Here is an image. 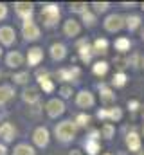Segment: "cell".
Wrapping results in <instances>:
<instances>
[{
    "instance_id": "6da1fadb",
    "label": "cell",
    "mask_w": 144,
    "mask_h": 155,
    "mask_svg": "<svg viewBox=\"0 0 144 155\" xmlns=\"http://www.w3.org/2000/svg\"><path fill=\"white\" fill-rule=\"evenodd\" d=\"M76 132H77V126H76V123H72V121H61V123H58L56 128H54L56 139H60V141H63V143L72 141V139L76 137Z\"/></svg>"
},
{
    "instance_id": "7a4b0ae2",
    "label": "cell",
    "mask_w": 144,
    "mask_h": 155,
    "mask_svg": "<svg viewBox=\"0 0 144 155\" xmlns=\"http://www.w3.org/2000/svg\"><path fill=\"white\" fill-rule=\"evenodd\" d=\"M40 15H41L43 24H45L47 27H52V25H56L58 20H60V7H58L56 4H45V5L41 7Z\"/></svg>"
},
{
    "instance_id": "3957f363",
    "label": "cell",
    "mask_w": 144,
    "mask_h": 155,
    "mask_svg": "<svg viewBox=\"0 0 144 155\" xmlns=\"http://www.w3.org/2000/svg\"><path fill=\"white\" fill-rule=\"evenodd\" d=\"M103 25H105V29H106L108 33H117V31H121L123 27H124V16H121V15H108L106 18H105V22H103Z\"/></svg>"
},
{
    "instance_id": "277c9868",
    "label": "cell",
    "mask_w": 144,
    "mask_h": 155,
    "mask_svg": "<svg viewBox=\"0 0 144 155\" xmlns=\"http://www.w3.org/2000/svg\"><path fill=\"white\" fill-rule=\"evenodd\" d=\"M22 35H24V38L29 40V41L38 40L40 38V27L36 25L33 20H25V22L22 24Z\"/></svg>"
},
{
    "instance_id": "5b68a950",
    "label": "cell",
    "mask_w": 144,
    "mask_h": 155,
    "mask_svg": "<svg viewBox=\"0 0 144 155\" xmlns=\"http://www.w3.org/2000/svg\"><path fill=\"white\" fill-rule=\"evenodd\" d=\"M33 141H34V144L38 148H45V146L49 144V141H51L49 130H47L45 126H38L34 130V134H33Z\"/></svg>"
},
{
    "instance_id": "8992f818",
    "label": "cell",
    "mask_w": 144,
    "mask_h": 155,
    "mask_svg": "<svg viewBox=\"0 0 144 155\" xmlns=\"http://www.w3.org/2000/svg\"><path fill=\"white\" fill-rule=\"evenodd\" d=\"M45 108H47V116L52 117V119H56V117H60L65 112V103H63L61 99H51Z\"/></svg>"
},
{
    "instance_id": "52a82bcc",
    "label": "cell",
    "mask_w": 144,
    "mask_h": 155,
    "mask_svg": "<svg viewBox=\"0 0 144 155\" xmlns=\"http://www.w3.org/2000/svg\"><path fill=\"white\" fill-rule=\"evenodd\" d=\"M33 4L31 2H16L15 4V13L25 22V20H31V16H33Z\"/></svg>"
},
{
    "instance_id": "ba28073f",
    "label": "cell",
    "mask_w": 144,
    "mask_h": 155,
    "mask_svg": "<svg viewBox=\"0 0 144 155\" xmlns=\"http://www.w3.org/2000/svg\"><path fill=\"white\" fill-rule=\"evenodd\" d=\"M94 103H96L94 94L88 92V90H81V92L76 96V105H77L79 108H90V107H94Z\"/></svg>"
},
{
    "instance_id": "9c48e42d",
    "label": "cell",
    "mask_w": 144,
    "mask_h": 155,
    "mask_svg": "<svg viewBox=\"0 0 144 155\" xmlns=\"http://www.w3.org/2000/svg\"><path fill=\"white\" fill-rule=\"evenodd\" d=\"M16 41V33L11 25H2L0 27V43L2 45H13Z\"/></svg>"
},
{
    "instance_id": "30bf717a",
    "label": "cell",
    "mask_w": 144,
    "mask_h": 155,
    "mask_svg": "<svg viewBox=\"0 0 144 155\" xmlns=\"http://www.w3.org/2000/svg\"><path fill=\"white\" fill-rule=\"evenodd\" d=\"M5 65L11 67V69H18V67H22V65H24V56H22V52H18V51H11V52L5 56Z\"/></svg>"
},
{
    "instance_id": "8fae6325",
    "label": "cell",
    "mask_w": 144,
    "mask_h": 155,
    "mask_svg": "<svg viewBox=\"0 0 144 155\" xmlns=\"http://www.w3.org/2000/svg\"><path fill=\"white\" fill-rule=\"evenodd\" d=\"M22 99H24L25 103H29V105H34V103H38V99H40V90H38L36 87H27V88H24Z\"/></svg>"
},
{
    "instance_id": "7c38bea8",
    "label": "cell",
    "mask_w": 144,
    "mask_h": 155,
    "mask_svg": "<svg viewBox=\"0 0 144 155\" xmlns=\"http://www.w3.org/2000/svg\"><path fill=\"white\" fill-rule=\"evenodd\" d=\"M15 135H16V128H15L11 123L0 124V137H2L5 143H11V141L15 139Z\"/></svg>"
},
{
    "instance_id": "4fadbf2b",
    "label": "cell",
    "mask_w": 144,
    "mask_h": 155,
    "mask_svg": "<svg viewBox=\"0 0 144 155\" xmlns=\"http://www.w3.org/2000/svg\"><path fill=\"white\" fill-rule=\"evenodd\" d=\"M38 78V83H40V87L43 88V92H47V94H51L52 90H54V83H52V79L49 78V74L43 71V72H38L36 74Z\"/></svg>"
},
{
    "instance_id": "5bb4252c",
    "label": "cell",
    "mask_w": 144,
    "mask_h": 155,
    "mask_svg": "<svg viewBox=\"0 0 144 155\" xmlns=\"http://www.w3.org/2000/svg\"><path fill=\"white\" fill-rule=\"evenodd\" d=\"M49 51H51V58L56 60V61H60V60H63L67 56V47L63 43H52Z\"/></svg>"
},
{
    "instance_id": "9a60e30c",
    "label": "cell",
    "mask_w": 144,
    "mask_h": 155,
    "mask_svg": "<svg viewBox=\"0 0 144 155\" xmlns=\"http://www.w3.org/2000/svg\"><path fill=\"white\" fill-rule=\"evenodd\" d=\"M126 146L130 148V152H141V135L135 132H130L126 135Z\"/></svg>"
},
{
    "instance_id": "2e32d148",
    "label": "cell",
    "mask_w": 144,
    "mask_h": 155,
    "mask_svg": "<svg viewBox=\"0 0 144 155\" xmlns=\"http://www.w3.org/2000/svg\"><path fill=\"white\" fill-rule=\"evenodd\" d=\"M15 97V88L11 85H0V107L9 103Z\"/></svg>"
},
{
    "instance_id": "e0dca14e",
    "label": "cell",
    "mask_w": 144,
    "mask_h": 155,
    "mask_svg": "<svg viewBox=\"0 0 144 155\" xmlns=\"http://www.w3.org/2000/svg\"><path fill=\"white\" fill-rule=\"evenodd\" d=\"M79 31H81V25L74 20V18H70V20H67L65 24H63V33L67 35V36H77L79 35Z\"/></svg>"
},
{
    "instance_id": "ac0fdd59",
    "label": "cell",
    "mask_w": 144,
    "mask_h": 155,
    "mask_svg": "<svg viewBox=\"0 0 144 155\" xmlns=\"http://www.w3.org/2000/svg\"><path fill=\"white\" fill-rule=\"evenodd\" d=\"M41 60H43V51H41L40 47H33V49H29V52H27V61H29L31 67H36Z\"/></svg>"
},
{
    "instance_id": "d6986e66",
    "label": "cell",
    "mask_w": 144,
    "mask_h": 155,
    "mask_svg": "<svg viewBox=\"0 0 144 155\" xmlns=\"http://www.w3.org/2000/svg\"><path fill=\"white\" fill-rule=\"evenodd\" d=\"M77 49H79V58L87 63V61H90V58H92V47L88 45V41L87 40H81L79 41V45H77Z\"/></svg>"
},
{
    "instance_id": "ffe728a7",
    "label": "cell",
    "mask_w": 144,
    "mask_h": 155,
    "mask_svg": "<svg viewBox=\"0 0 144 155\" xmlns=\"http://www.w3.org/2000/svg\"><path fill=\"white\" fill-rule=\"evenodd\" d=\"M56 76L60 78L61 81H72V79H76V78L79 76V69L77 67H70V69H61Z\"/></svg>"
},
{
    "instance_id": "44dd1931",
    "label": "cell",
    "mask_w": 144,
    "mask_h": 155,
    "mask_svg": "<svg viewBox=\"0 0 144 155\" xmlns=\"http://www.w3.org/2000/svg\"><path fill=\"white\" fill-rule=\"evenodd\" d=\"M13 155H36V152H34L33 146H29V144H25V143H20V144L15 146Z\"/></svg>"
},
{
    "instance_id": "7402d4cb",
    "label": "cell",
    "mask_w": 144,
    "mask_h": 155,
    "mask_svg": "<svg viewBox=\"0 0 144 155\" xmlns=\"http://www.w3.org/2000/svg\"><path fill=\"white\" fill-rule=\"evenodd\" d=\"M124 20H126V24H124V25H126L130 31H135V29L141 25V16H139V15H130V16H128V18H124Z\"/></svg>"
},
{
    "instance_id": "603a6c76",
    "label": "cell",
    "mask_w": 144,
    "mask_h": 155,
    "mask_svg": "<svg viewBox=\"0 0 144 155\" xmlns=\"http://www.w3.org/2000/svg\"><path fill=\"white\" fill-rule=\"evenodd\" d=\"M113 45H115V49H117L119 52H126V51L130 49L132 41H130V40L126 38V36H121V38H117V40H115V43H113Z\"/></svg>"
},
{
    "instance_id": "cb8c5ba5",
    "label": "cell",
    "mask_w": 144,
    "mask_h": 155,
    "mask_svg": "<svg viewBox=\"0 0 144 155\" xmlns=\"http://www.w3.org/2000/svg\"><path fill=\"white\" fill-rule=\"evenodd\" d=\"M99 90H101V101L103 103H112L115 99V94H112V90L105 87V85H99Z\"/></svg>"
},
{
    "instance_id": "d4e9b609",
    "label": "cell",
    "mask_w": 144,
    "mask_h": 155,
    "mask_svg": "<svg viewBox=\"0 0 144 155\" xmlns=\"http://www.w3.org/2000/svg\"><path fill=\"white\" fill-rule=\"evenodd\" d=\"M85 150H87L88 155H97V152H99V143L94 141V139H87L85 141Z\"/></svg>"
},
{
    "instance_id": "484cf974",
    "label": "cell",
    "mask_w": 144,
    "mask_h": 155,
    "mask_svg": "<svg viewBox=\"0 0 144 155\" xmlns=\"http://www.w3.org/2000/svg\"><path fill=\"white\" fill-rule=\"evenodd\" d=\"M92 71H94L96 76H105V74L108 72V63L106 61H96Z\"/></svg>"
},
{
    "instance_id": "4316f807",
    "label": "cell",
    "mask_w": 144,
    "mask_h": 155,
    "mask_svg": "<svg viewBox=\"0 0 144 155\" xmlns=\"http://www.w3.org/2000/svg\"><path fill=\"white\" fill-rule=\"evenodd\" d=\"M70 11L72 13L85 15V13L88 11V4H87V2H74V4H70Z\"/></svg>"
},
{
    "instance_id": "83f0119b",
    "label": "cell",
    "mask_w": 144,
    "mask_h": 155,
    "mask_svg": "<svg viewBox=\"0 0 144 155\" xmlns=\"http://www.w3.org/2000/svg\"><path fill=\"white\" fill-rule=\"evenodd\" d=\"M106 116H108L110 121H119V119L123 117V110H121L119 107H112V108L106 110Z\"/></svg>"
},
{
    "instance_id": "f1b7e54d",
    "label": "cell",
    "mask_w": 144,
    "mask_h": 155,
    "mask_svg": "<svg viewBox=\"0 0 144 155\" xmlns=\"http://www.w3.org/2000/svg\"><path fill=\"white\" fill-rule=\"evenodd\" d=\"M113 132H115V126H113L112 123H105L103 128H101V135H103L105 139H112V137H113Z\"/></svg>"
},
{
    "instance_id": "f546056e",
    "label": "cell",
    "mask_w": 144,
    "mask_h": 155,
    "mask_svg": "<svg viewBox=\"0 0 144 155\" xmlns=\"http://www.w3.org/2000/svg\"><path fill=\"white\" fill-rule=\"evenodd\" d=\"M112 85L113 87H124L126 85V74L124 72H117V74H113V79H112Z\"/></svg>"
},
{
    "instance_id": "4dcf8cb0",
    "label": "cell",
    "mask_w": 144,
    "mask_h": 155,
    "mask_svg": "<svg viewBox=\"0 0 144 155\" xmlns=\"http://www.w3.org/2000/svg\"><path fill=\"white\" fill-rule=\"evenodd\" d=\"M108 49V40L105 38H97L94 43V52H106Z\"/></svg>"
},
{
    "instance_id": "1f68e13d",
    "label": "cell",
    "mask_w": 144,
    "mask_h": 155,
    "mask_svg": "<svg viewBox=\"0 0 144 155\" xmlns=\"http://www.w3.org/2000/svg\"><path fill=\"white\" fill-rule=\"evenodd\" d=\"M81 16H83V22H85L87 27H94V25H96V15H94V13L87 11V13L81 15Z\"/></svg>"
},
{
    "instance_id": "d6a6232c",
    "label": "cell",
    "mask_w": 144,
    "mask_h": 155,
    "mask_svg": "<svg viewBox=\"0 0 144 155\" xmlns=\"http://www.w3.org/2000/svg\"><path fill=\"white\" fill-rule=\"evenodd\" d=\"M13 81L16 85H25L29 81V72H18V74H15L13 76Z\"/></svg>"
},
{
    "instance_id": "836d02e7",
    "label": "cell",
    "mask_w": 144,
    "mask_h": 155,
    "mask_svg": "<svg viewBox=\"0 0 144 155\" xmlns=\"http://www.w3.org/2000/svg\"><path fill=\"white\" fill-rule=\"evenodd\" d=\"M76 126H87L88 123H90V116L88 114H79V116L76 117Z\"/></svg>"
},
{
    "instance_id": "e575fe53",
    "label": "cell",
    "mask_w": 144,
    "mask_h": 155,
    "mask_svg": "<svg viewBox=\"0 0 144 155\" xmlns=\"http://www.w3.org/2000/svg\"><path fill=\"white\" fill-rule=\"evenodd\" d=\"M92 7L96 9V13H105V11H108L110 4H108V2H94Z\"/></svg>"
},
{
    "instance_id": "d590c367",
    "label": "cell",
    "mask_w": 144,
    "mask_h": 155,
    "mask_svg": "<svg viewBox=\"0 0 144 155\" xmlns=\"http://www.w3.org/2000/svg\"><path fill=\"white\" fill-rule=\"evenodd\" d=\"M60 94H61V97H70L72 96V87H61V88H60Z\"/></svg>"
},
{
    "instance_id": "8d00e7d4",
    "label": "cell",
    "mask_w": 144,
    "mask_h": 155,
    "mask_svg": "<svg viewBox=\"0 0 144 155\" xmlns=\"http://www.w3.org/2000/svg\"><path fill=\"white\" fill-rule=\"evenodd\" d=\"M5 16H7V5L0 2V20H4Z\"/></svg>"
},
{
    "instance_id": "74e56055",
    "label": "cell",
    "mask_w": 144,
    "mask_h": 155,
    "mask_svg": "<svg viewBox=\"0 0 144 155\" xmlns=\"http://www.w3.org/2000/svg\"><path fill=\"white\" fill-rule=\"evenodd\" d=\"M128 107H130V110H137L139 108V101H128Z\"/></svg>"
},
{
    "instance_id": "f35d334b",
    "label": "cell",
    "mask_w": 144,
    "mask_h": 155,
    "mask_svg": "<svg viewBox=\"0 0 144 155\" xmlns=\"http://www.w3.org/2000/svg\"><path fill=\"white\" fill-rule=\"evenodd\" d=\"M0 155H7V148H5V144H0Z\"/></svg>"
},
{
    "instance_id": "ab89813d",
    "label": "cell",
    "mask_w": 144,
    "mask_h": 155,
    "mask_svg": "<svg viewBox=\"0 0 144 155\" xmlns=\"http://www.w3.org/2000/svg\"><path fill=\"white\" fill-rule=\"evenodd\" d=\"M69 155H81V152H79V150H72Z\"/></svg>"
},
{
    "instance_id": "60d3db41",
    "label": "cell",
    "mask_w": 144,
    "mask_h": 155,
    "mask_svg": "<svg viewBox=\"0 0 144 155\" xmlns=\"http://www.w3.org/2000/svg\"><path fill=\"white\" fill-rule=\"evenodd\" d=\"M141 63H142V67H144V58H142V60H141Z\"/></svg>"
},
{
    "instance_id": "b9f144b4",
    "label": "cell",
    "mask_w": 144,
    "mask_h": 155,
    "mask_svg": "<svg viewBox=\"0 0 144 155\" xmlns=\"http://www.w3.org/2000/svg\"><path fill=\"white\" fill-rule=\"evenodd\" d=\"M0 58H2V47H0Z\"/></svg>"
},
{
    "instance_id": "7bdbcfd3",
    "label": "cell",
    "mask_w": 144,
    "mask_h": 155,
    "mask_svg": "<svg viewBox=\"0 0 144 155\" xmlns=\"http://www.w3.org/2000/svg\"><path fill=\"white\" fill-rule=\"evenodd\" d=\"M142 40H144V27H142Z\"/></svg>"
},
{
    "instance_id": "ee69618b",
    "label": "cell",
    "mask_w": 144,
    "mask_h": 155,
    "mask_svg": "<svg viewBox=\"0 0 144 155\" xmlns=\"http://www.w3.org/2000/svg\"><path fill=\"white\" fill-rule=\"evenodd\" d=\"M141 7H142V11H144V2H142V5H141Z\"/></svg>"
},
{
    "instance_id": "f6af8a7d",
    "label": "cell",
    "mask_w": 144,
    "mask_h": 155,
    "mask_svg": "<svg viewBox=\"0 0 144 155\" xmlns=\"http://www.w3.org/2000/svg\"><path fill=\"white\" fill-rule=\"evenodd\" d=\"M141 155H144V152H141Z\"/></svg>"
},
{
    "instance_id": "bcb514c9",
    "label": "cell",
    "mask_w": 144,
    "mask_h": 155,
    "mask_svg": "<svg viewBox=\"0 0 144 155\" xmlns=\"http://www.w3.org/2000/svg\"><path fill=\"white\" fill-rule=\"evenodd\" d=\"M105 155H112V153H105Z\"/></svg>"
},
{
    "instance_id": "7dc6e473",
    "label": "cell",
    "mask_w": 144,
    "mask_h": 155,
    "mask_svg": "<svg viewBox=\"0 0 144 155\" xmlns=\"http://www.w3.org/2000/svg\"><path fill=\"white\" fill-rule=\"evenodd\" d=\"M0 76H2V72H0Z\"/></svg>"
},
{
    "instance_id": "c3c4849f",
    "label": "cell",
    "mask_w": 144,
    "mask_h": 155,
    "mask_svg": "<svg viewBox=\"0 0 144 155\" xmlns=\"http://www.w3.org/2000/svg\"><path fill=\"white\" fill-rule=\"evenodd\" d=\"M142 132H144V128H142Z\"/></svg>"
}]
</instances>
